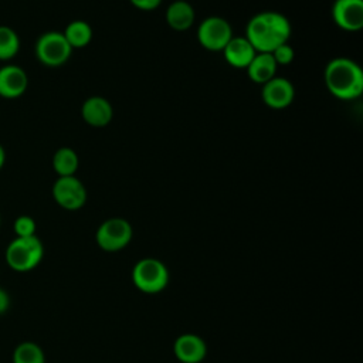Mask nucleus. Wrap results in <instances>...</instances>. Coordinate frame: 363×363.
<instances>
[{
	"mask_svg": "<svg viewBox=\"0 0 363 363\" xmlns=\"http://www.w3.org/2000/svg\"><path fill=\"white\" fill-rule=\"evenodd\" d=\"M4 162H6V150H4V147L0 145V169L4 166Z\"/></svg>",
	"mask_w": 363,
	"mask_h": 363,
	"instance_id": "393cba45",
	"label": "nucleus"
},
{
	"mask_svg": "<svg viewBox=\"0 0 363 363\" xmlns=\"http://www.w3.org/2000/svg\"><path fill=\"white\" fill-rule=\"evenodd\" d=\"M271 54H272L277 65H289L295 58V51L288 43L278 45Z\"/></svg>",
	"mask_w": 363,
	"mask_h": 363,
	"instance_id": "4be33fe9",
	"label": "nucleus"
},
{
	"mask_svg": "<svg viewBox=\"0 0 363 363\" xmlns=\"http://www.w3.org/2000/svg\"><path fill=\"white\" fill-rule=\"evenodd\" d=\"M52 199L64 210H79L86 201V189L75 176H60L51 187Z\"/></svg>",
	"mask_w": 363,
	"mask_h": 363,
	"instance_id": "6e6552de",
	"label": "nucleus"
},
{
	"mask_svg": "<svg viewBox=\"0 0 363 363\" xmlns=\"http://www.w3.org/2000/svg\"><path fill=\"white\" fill-rule=\"evenodd\" d=\"M28 88L27 72L16 65L6 64L0 68V96L4 99H17Z\"/></svg>",
	"mask_w": 363,
	"mask_h": 363,
	"instance_id": "9b49d317",
	"label": "nucleus"
},
{
	"mask_svg": "<svg viewBox=\"0 0 363 363\" xmlns=\"http://www.w3.org/2000/svg\"><path fill=\"white\" fill-rule=\"evenodd\" d=\"M332 17L340 30L360 31L363 28V0H335Z\"/></svg>",
	"mask_w": 363,
	"mask_h": 363,
	"instance_id": "1a4fd4ad",
	"label": "nucleus"
},
{
	"mask_svg": "<svg viewBox=\"0 0 363 363\" xmlns=\"http://www.w3.org/2000/svg\"><path fill=\"white\" fill-rule=\"evenodd\" d=\"M34 52L43 65L55 68L64 65L71 58L72 48L62 33L47 31L37 38Z\"/></svg>",
	"mask_w": 363,
	"mask_h": 363,
	"instance_id": "39448f33",
	"label": "nucleus"
},
{
	"mask_svg": "<svg viewBox=\"0 0 363 363\" xmlns=\"http://www.w3.org/2000/svg\"><path fill=\"white\" fill-rule=\"evenodd\" d=\"M173 352L182 363H200L207 354V345L199 335L183 333L176 337Z\"/></svg>",
	"mask_w": 363,
	"mask_h": 363,
	"instance_id": "f8f14e48",
	"label": "nucleus"
},
{
	"mask_svg": "<svg viewBox=\"0 0 363 363\" xmlns=\"http://www.w3.org/2000/svg\"><path fill=\"white\" fill-rule=\"evenodd\" d=\"M169 269L157 258H142L132 269L133 285L145 294L162 292L169 284Z\"/></svg>",
	"mask_w": 363,
	"mask_h": 363,
	"instance_id": "20e7f679",
	"label": "nucleus"
},
{
	"mask_svg": "<svg viewBox=\"0 0 363 363\" xmlns=\"http://www.w3.org/2000/svg\"><path fill=\"white\" fill-rule=\"evenodd\" d=\"M328 91L337 99H356L363 92V71L357 62L346 57L330 60L323 72Z\"/></svg>",
	"mask_w": 363,
	"mask_h": 363,
	"instance_id": "f03ea898",
	"label": "nucleus"
},
{
	"mask_svg": "<svg viewBox=\"0 0 363 363\" xmlns=\"http://www.w3.org/2000/svg\"><path fill=\"white\" fill-rule=\"evenodd\" d=\"M20 51V37L14 28L0 26V61L14 58Z\"/></svg>",
	"mask_w": 363,
	"mask_h": 363,
	"instance_id": "aec40b11",
	"label": "nucleus"
},
{
	"mask_svg": "<svg viewBox=\"0 0 363 363\" xmlns=\"http://www.w3.org/2000/svg\"><path fill=\"white\" fill-rule=\"evenodd\" d=\"M233 37L230 23L220 16L204 18L197 28V41L208 51H223Z\"/></svg>",
	"mask_w": 363,
	"mask_h": 363,
	"instance_id": "0eeeda50",
	"label": "nucleus"
},
{
	"mask_svg": "<svg viewBox=\"0 0 363 363\" xmlns=\"http://www.w3.org/2000/svg\"><path fill=\"white\" fill-rule=\"evenodd\" d=\"M277 68L278 65L271 52H257L245 69L252 82L264 85L275 77Z\"/></svg>",
	"mask_w": 363,
	"mask_h": 363,
	"instance_id": "dca6fc26",
	"label": "nucleus"
},
{
	"mask_svg": "<svg viewBox=\"0 0 363 363\" xmlns=\"http://www.w3.org/2000/svg\"><path fill=\"white\" fill-rule=\"evenodd\" d=\"M52 169L60 176H75L79 167V159L74 149L71 147H60L52 155Z\"/></svg>",
	"mask_w": 363,
	"mask_h": 363,
	"instance_id": "a211bd4d",
	"label": "nucleus"
},
{
	"mask_svg": "<svg viewBox=\"0 0 363 363\" xmlns=\"http://www.w3.org/2000/svg\"><path fill=\"white\" fill-rule=\"evenodd\" d=\"M6 262L17 272L34 269L44 257V245L37 235L16 237L6 248Z\"/></svg>",
	"mask_w": 363,
	"mask_h": 363,
	"instance_id": "7ed1b4c3",
	"label": "nucleus"
},
{
	"mask_svg": "<svg viewBox=\"0 0 363 363\" xmlns=\"http://www.w3.org/2000/svg\"><path fill=\"white\" fill-rule=\"evenodd\" d=\"M65 40L71 45V48H84L86 47L92 40V27L89 23L84 20H74L69 24H67L65 30L62 31Z\"/></svg>",
	"mask_w": 363,
	"mask_h": 363,
	"instance_id": "f3484780",
	"label": "nucleus"
},
{
	"mask_svg": "<svg viewBox=\"0 0 363 363\" xmlns=\"http://www.w3.org/2000/svg\"><path fill=\"white\" fill-rule=\"evenodd\" d=\"M291 23L278 11H261L250 18L245 27V38L257 52H272L278 45L288 43Z\"/></svg>",
	"mask_w": 363,
	"mask_h": 363,
	"instance_id": "f257e3e1",
	"label": "nucleus"
},
{
	"mask_svg": "<svg viewBox=\"0 0 363 363\" xmlns=\"http://www.w3.org/2000/svg\"><path fill=\"white\" fill-rule=\"evenodd\" d=\"M13 363H45V354L40 345L31 340L21 342L16 346L11 356Z\"/></svg>",
	"mask_w": 363,
	"mask_h": 363,
	"instance_id": "6ab92c4d",
	"label": "nucleus"
},
{
	"mask_svg": "<svg viewBox=\"0 0 363 363\" xmlns=\"http://www.w3.org/2000/svg\"><path fill=\"white\" fill-rule=\"evenodd\" d=\"M130 4L139 10H143V11H152V10H156L163 0H129Z\"/></svg>",
	"mask_w": 363,
	"mask_h": 363,
	"instance_id": "5701e85b",
	"label": "nucleus"
},
{
	"mask_svg": "<svg viewBox=\"0 0 363 363\" xmlns=\"http://www.w3.org/2000/svg\"><path fill=\"white\" fill-rule=\"evenodd\" d=\"M132 235L133 230L128 220L122 217H112L99 224L95 240L101 250L106 252H116L130 242Z\"/></svg>",
	"mask_w": 363,
	"mask_h": 363,
	"instance_id": "423d86ee",
	"label": "nucleus"
},
{
	"mask_svg": "<svg viewBox=\"0 0 363 363\" xmlns=\"http://www.w3.org/2000/svg\"><path fill=\"white\" fill-rule=\"evenodd\" d=\"M10 303H11V301H10L9 292L4 291L3 288H0V315L6 313L9 311Z\"/></svg>",
	"mask_w": 363,
	"mask_h": 363,
	"instance_id": "b1692460",
	"label": "nucleus"
},
{
	"mask_svg": "<svg viewBox=\"0 0 363 363\" xmlns=\"http://www.w3.org/2000/svg\"><path fill=\"white\" fill-rule=\"evenodd\" d=\"M82 119L94 128L106 126L113 118V108L111 102L99 95L89 96L81 106Z\"/></svg>",
	"mask_w": 363,
	"mask_h": 363,
	"instance_id": "ddd939ff",
	"label": "nucleus"
},
{
	"mask_svg": "<svg viewBox=\"0 0 363 363\" xmlns=\"http://www.w3.org/2000/svg\"><path fill=\"white\" fill-rule=\"evenodd\" d=\"M164 18L172 30L187 31L194 23L196 11L189 1L176 0L166 9Z\"/></svg>",
	"mask_w": 363,
	"mask_h": 363,
	"instance_id": "2eb2a0df",
	"label": "nucleus"
},
{
	"mask_svg": "<svg viewBox=\"0 0 363 363\" xmlns=\"http://www.w3.org/2000/svg\"><path fill=\"white\" fill-rule=\"evenodd\" d=\"M261 98L271 109H285L294 102L295 89L289 79L274 77L262 85Z\"/></svg>",
	"mask_w": 363,
	"mask_h": 363,
	"instance_id": "9d476101",
	"label": "nucleus"
},
{
	"mask_svg": "<svg viewBox=\"0 0 363 363\" xmlns=\"http://www.w3.org/2000/svg\"><path fill=\"white\" fill-rule=\"evenodd\" d=\"M221 52L228 65L241 69L247 68L254 55L257 54L255 48L245 37H233Z\"/></svg>",
	"mask_w": 363,
	"mask_h": 363,
	"instance_id": "4468645a",
	"label": "nucleus"
},
{
	"mask_svg": "<svg viewBox=\"0 0 363 363\" xmlns=\"http://www.w3.org/2000/svg\"><path fill=\"white\" fill-rule=\"evenodd\" d=\"M0 224H1V217H0Z\"/></svg>",
	"mask_w": 363,
	"mask_h": 363,
	"instance_id": "a878e982",
	"label": "nucleus"
},
{
	"mask_svg": "<svg viewBox=\"0 0 363 363\" xmlns=\"http://www.w3.org/2000/svg\"><path fill=\"white\" fill-rule=\"evenodd\" d=\"M37 224L30 216H18L13 223V231L16 237H31L35 235Z\"/></svg>",
	"mask_w": 363,
	"mask_h": 363,
	"instance_id": "412c9836",
	"label": "nucleus"
}]
</instances>
